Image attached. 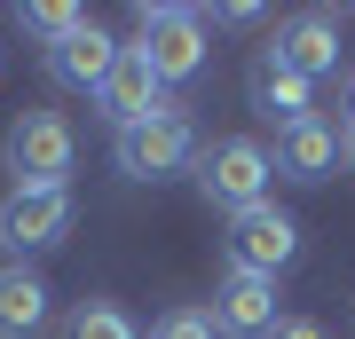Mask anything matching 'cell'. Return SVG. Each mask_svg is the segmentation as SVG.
<instances>
[{
	"mask_svg": "<svg viewBox=\"0 0 355 339\" xmlns=\"http://www.w3.org/2000/svg\"><path fill=\"white\" fill-rule=\"evenodd\" d=\"M340 158H347V166H355V126H347V134H340Z\"/></svg>",
	"mask_w": 355,
	"mask_h": 339,
	"instance_id": "cell-18",
	"label": "cell"
},
{
	"mask_svg": "<svg viewBox=\"0 0 355 339\" xmlns=\"http://www.w3.org/2000/svg\"><path fill=\"white\" fill-rule=\"evenodd\" d=\"M64 339H142V331H135V324H127V315H119L111 300H87V308H79L71 324H64Z\"/></svg>",
	"mask_w": 355,
	"mask_h": 339,
	"instance_id": "cell-14",
	"label": "cell"
},
{
	"mask_svg": "<svg viewBox=\"0 0 355 339\" xmlns=\"http://www.w3.org/2000/svg\"><path fill=\"white\" fill-rule=\"evenodd\" d=\"M347 126H355V71H347Z\"/></svg>",
	"mask_w": 355,
	"mask_h": 339,
	"instance_id": "cell-19",
	"label": "cell"
},
{
	"mask_svg": "<svg viewBox=\"0 0 355 339\" xmlns=\"http://www.w3.org/2000/svg\"><path fill=\"white\" fill-rule=\"evenodd\" d=\"M71 229V189H8L0 198V245L8 252H40Z\"/></svg>",
	"mask_w": 355,
	"mask_h": 339,
	"instance_id": "cell-6",
	"label": "cell"
},
{
	"mask_svg": "<svg viewBox=\"0 0 355 339\" xmlns=\"http://www.w3.org/2000/svg\"><path fill=\"white\" fill-rule=\"evenodd\" d=\"M95 111L111 119V134H119V126H135V119L166 111V87H158V71H150V63H142L135 48H119L111 79H103V87H95Z\"/></svg>",
	"mask_w": 355,
	"mask_h": 339,
	"instance_id": "cell-9",
	"label": "cell"
},
{
	"mask_svg": "<svg viewBox=\"0 0 355 339\" xmlns=\"http://www.w3.org/2000/svg\"><path fill=\"white\" fill-rule=\"evenodd\" d=\"M292 252H300V229H292L277 205H245V214H229V268L277 277Z\"/></svg>",
	"mask_w": 355,
	"mask_h": 339,
	"instance_id": "cell-5",
	"label": "cell"
},
{
	"mask_svg": "<svg viewBox=\"0 0 355 339\" xmlns=\"http://www.w3.org/2000/svg\"><path fill=\"white\" fill-rule=\"evenodd\" d=\"M150 339H221V331H214V315H205V308H174V315H158V324H150Z\"/></svg>",
	"mask_w": 355,
	"mask_h": 339,
	"instance_id": "cell-16",
	"label": "cell"
},
{
	"mask_svg": "<svg viewBox=\"0 0 355 339\" xmlns=\"http://www.w3.org/2000/svg\"><path fill=\"white\" fill-rule=\"evenodd\" d=\"M135 55L158 71V87L198 79V63H205V16L198 8H135Z\"/></svg>",
	"mask_w": 355,
	"mask_h": 339,
	"instance_id": "cell-4",
	"label": "cell"
},
{
	"mask_svg": "<svg viewBox=\"0 0 355 339\" xmlns=\"http://www.w3.org/2000/svg\"><path fill=\"white\" fill-rule=\"evenodd\" d=\"M40 324H48V284L24 261H8L0 268V339H32Z\"/></svg>",
	"mask_w": 355,
	"mask_h": 339,
	"instance_id": "cell-12",
	"label": "cell"
},
{
	"mask_svg": "<svg viewBox=\"0 0 355 339\" xmlns=\"http://www.w3.org/2000/svg\"><path fill=\"white\" fill-rule=\"evenodd\" d=\"M71 158H79V134L64 111H24L8 126V142H0V166H8L16 189H64Z\"/></svg>",
	"mask_w": 355,
	"mask_h": 339,
	"instance_id": "cell-1",
	"label": "cell"
},
{
	"mask_svg": "<svg viewBox=\"0 0 355 339\" xmlns=\"http://www.w3.org/2000/svg\"><path fill=\"white\" fill-rule=\"evenodd\" d=\"M214 331L237 339H268L277 331V277H253V268H229L214 292Z\"/></svg>",
	"mask_w": 355,
	"mask_h": 339,
	"instance_id": "cell-8",
	"label": "cell"
},
{
	"mask_svg": "<svg viewBox=\"0 0 355 339\" xmlns=\"http://www.w3.org/2000/svg\"><path fill=\"white\" fill-rule=\"evenodd\" d=\"M111 158H119L127 182H166V174H182V166L198 158V126H190L182 103H166V111L119 126V134H111Z\"/></svg>",
	"mask_w": 355,
	"mask_h": 339,
	"instance_id": "cell-2",
	"label": "cell"
},
{
	"mask_svg": "<svg viewBox=\"0 0 355 339\" xmlns=\"http://www.w3.org/2000/svg\"><path fill=\"white\" fill-rule=\"evenodd\" d=\"M111 63H119V40L103 32V24H79V32H64L48 48V79L71 87V95H95L103 79H111Z\"/></svg>",
	"mask_w": 355,
	"mask_h": 339,
	"instance_id": "cell-10",
	"label": "cell"
},
{
	"mask_svg": "<svg viewBox=\"0 0 355 339\" xmlns=\"http://www.w3.org/2000/svg\"><path fill=\"white\" fill-rule=\"evenodd\" d=\"M331 166H340V134H331L324 119L277 126V174H284V182H324Z\"/></svg>",
	"mask_w": 355,
	"mask_h": 339,
	"instance_id": "cell-11",
	"label": "cell"
},
{
	"mask_svg": "<svg viewBox=\"0 0 355 339\" xmlns=\"http://www.w3.org/2000/svg\"><path fill=\"white\" fill-rule=\"evenodd\" d=\"M268 182H277V158H268L261 142H245V134L198 150V189H205V205H221V214L268 205Z\"/></svg>",
	"mask_w": 355,
	"mask_h": 339,
	"instance_id": "cell-3",
	"label": "cell"
},
{
	"mask_svg": "<svg viewBox=\"0 0 355 339\" xmlns=\"http://www.w3.org/2000/svg\"><path fill=\"white\" fill-rule=\"evenodd\" d=\"M79 24H87V8H71V0H32V8H24V32L48 40V48H55L64 32H79Z\"/></svg>",
	"mask_w": 355,
	"mask_h": 339,
	"instance_id": "cell-15",
	"label": "cell"
},
{
	"mask_svg": "<svg viewBox=\"0 0 355 339\" xmlns=\"http://www.w3.org/2000/svg\"><path fill=\"white\" fill-rule=\"evenodd\" d=\"M268 339H324V324H308V315H277V331Z\"/></svg>",
	"mask_w": 355,
	"mask_h": 339,
	"instance_id": "cell-17",
	"label": "cell"
},
{
	"mask_svg": "<svg viewBox=\"0 0 355 339\" xmlns=\"http://www.w3.org/2000/svg\"><path fill=\"white\" fill-rule=\"evenodd\" d=\"M245 95H253V111L261 119H277V126H292V119H316L308 111V79H292L284 63H253V71H245Z\"/></svg>",
	"mask_w": 355,
	"mask_h": 339,
	"instance_id": "cell-13",
	"label": "cell"
},
{
	"mask_svg": "<svg viewBox=\"0 0 355 339\" xmlns=\"http://www.w3.org/2000/svg\"><path fill=\"white\" fill-rule=\"evenodd\" d=\"M268 63H284L292 79H308V87H316L324 71H340V24H331L324 8L284 16V24H277V48H268Z\"/></svg>",
	"mask_w": 355,
	"mask_h": 339,
	"instance_id": "cell-7",
	"label": "cell"
}]
</instances>
